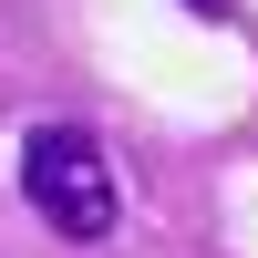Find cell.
<instances>
[{"mask_svg":"<svg viewBox=\"0 0 258 258\" xmlns=\"http://www.w3.org/2000/svg\"><path fill=\"white\" fill-rule=\"evenodd\" d=\"M21 197H31L62 238H83V248L114 238V217H124L114 165H103V145L83 135V124H31V135H21Z\"/></svg>","mask_w":258,"mask_h":258,"instance_id":"6da1fadb","label":"cell"},{"mask_svg":"<svg viewBox=\"0 0 258 258\" xmlns=\"http://www.w3.org/2000/svg\"><path fill=\"white\" fill-rule=\"evenodd\" d=\"M186 11H207V21H238V11H227V0H186Z\"/></svg>","mask_w":258,"mask_h":258,"instance_id":"7a4b0ae2","label":"cell"}]
</instances>
